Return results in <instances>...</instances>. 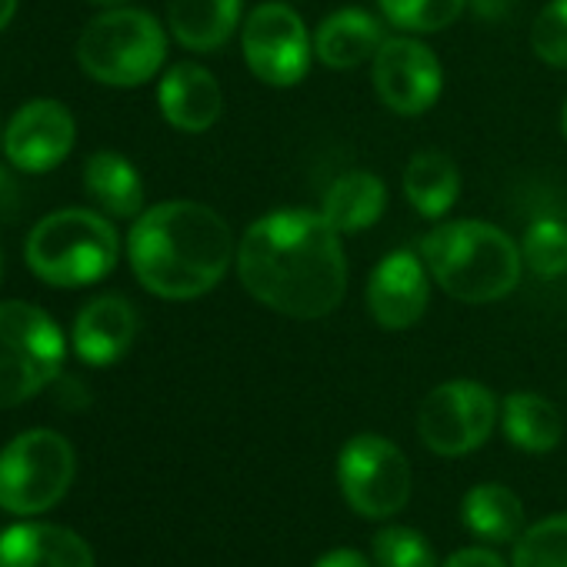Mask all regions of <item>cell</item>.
<instances>
[{"label":"cell","instance_id":"obj_1","mask_svg":"<svg viewBox=\"0 0 567 567\" xmlns=\"http://www.w3.org/2000/svg\"><path fill=\"white\" fill-rule=\"evenodd\" d=\"M237 277L257 305L284 318H328L348 291L341 234L321 210H270L237 244Z\"/></svg>","mask_w":567,"mask_h":567},{"label":"cell","instance_id":"obj_13","mask_svg":"<svg viewBox=\"0 0 567 567\" xmlns=\"http://www.w3.org/2000/svg\"><path fill=\"white\" fill-rule=\"evenodd\" d=\"M431 305L427 264L414 250L388 254L368 277V311L384 331L414 328Z\"/></svg>","mask_w":567,"mask_h":567},{"label":"cell","instance_id":"obj_25","mask_svg":"<svg viewBox=\"0 0 567 567\" xmlns=\"http://www.w3.org/2000/svg\"><path fill=\"white\" fill-rule=\"evenodd\" d=\"M388 24L408 34H437L451 28L467 0H378Z\"/></svg>","mask_w":567,"mask_h":567},{"label":"cell","instance_id":"obj_14","mask_svg":"<svg viewBox=\"0 0 567 567\" xmlns=\"http://www.w3.org/2000/svg\"><path fill=\"white\" fill-rule=\"evenodd\" d=\"M137 338V311L121 295H104L84 305V311L74 321V354L84 364L107 368L117 364Z\"/></svg>","mask_w":567,"mask_h":567},{"label":"cell","instance_id":"obj_12","mask_svg":"<svg viewBox=\"0 0 567 567\" xmlns=\"http://www.w3.org/2000/svg\"><path fill=\"white\" fill-rule=\"evenodd\" d=\"M78 124L74 114L61 101H31L24 104L8 131H4V154L24 174H48L68 161L74 151Z\"/></svg>","mask_w":567,"mask_h":567},{"label":"cell","instance_id":"obj_9","mask_svg":"<svg viewBox=\"0 0 567 567\" xmlns=\"http://www.w3.org/2000/svg\"><path fill=\"white\" fill-rule=\"evenodd\" d=\"M240 48L250 74L267 87L301 84L315 58V38L288 4H257L244 18Z\"/></svg>","mask_w":567,"mask_h":567},{"label":"cell","instance_id":"obj_23","mask_svg":"<svg viewBox=\"0 0 567 567\" xmlns=\"http://www.w3.org/2000/svg\"><path fill=\"white\" fill-rule=\"evenodd\" d=\"M461 517H464L471 534H477V537H484L491 544L514 540L524 530V504L504 484H477V487H471L464 504H461Z\"/></svg>","mask_w":567,"mask_h":567},{"label":"cell","instance_id":"obj_30","mask_svg":"<svg viewBox=\"0 0 567 567\" xmlns=\"http://www.w3.org/2000/svg\"><path fill=\"white\" fill-rule=\"evenodd\" d=\"M315 567H371L358 550H348V547H334L331 554H324Z\"/></svg>","mask_w":567,"mask_h":567},{"label":"cell","instance_id":"obj_33","mask_svg":"<svg viewBox=\"0 0 567 567\" xmlns=\"http://www.w3.org/2000/svg\"><path fill=\"white\" fill-rule=\"evenodd\" d=\"M560 131H564V137H567V101H564V111H560Z\"/></svg>","mask_w":567,"mask_h":567},{"label":"cell","instance_id":"obj_26","mask_svg":"<svg viewBox=\"0 0 567 567\" xmlns=\"http://www.w3.org/2000/svg\"><path fill=\"white\" fill-rule=\"evenodd\" d=\"M514 567H567V514L530 524L517 537Z\"/></svg>","mask_w":567,"mask_h":567},{"label":"cell","instance_id":"obj_18","mask_svg":"<svg viewBox=\"0 0 567 567\" xmlns=\"http://www.w3.org/2000/svg\"><path fill=\"white\" fill-rule=\"evenodd\" d=\"M240 24V0H171L167 28L181 48L207 54L230 41Z\"/></svg>","mask_w":567,"mask_h":567},{"label":"cell","instance_id":"obj_20","mask_svg":"<svg viewBox=\"0 0 567 567\" xmlns=\"http://www.w3.org/2000/svg\"><path fill=\"white\" fill-rule=\"evenodd\" d=\"M84 190L111 217L144 214V181L124 154L114 151L91 154L84 164Z\"/></svg>","mask_w":567,"mask_h":567},{"label":"cell","instance_id":"obj_6","mask_svg":"<svg viewBox=\"0 0 567 567\" xmlns=\"http://www.w3.org/2000/svg\"><path fill=\"white\" fill-rule=\"evenodd\" d=\"M64 354V331L44 308L0 305V411L38 398L61 374Z\"/></svg>","mask_w":567,"mask_h":567},{"label":"cell","instance_id":"obj_2","mask_svg":"<svg viewBox=\"0 0 567 567\" xmlns=\"http://www.w3.org/2000/svg\"><path fill=\"white\" fill-rule=\"evenodd\" d=\"M230 224L207 204L164 200L144 210L127 234V260L141 288L164 301H194L214 291L234 260Z\"/></svg>","mask_w":567,"mask_h":567},{"label":"cell","instance_id":"obj_34","mask_svg":"<svg viewBox=\"0 0 567 567\" xmlns=\"http://www.w3.org/2000/svg\"><path fill=\"white\" fill-rule=\"evenodd\" d=\"M0 274H4V254H0Z\"/></svg>","mask_w":567,"mask_h":567},{"label":"cell","instance_id":"obj_15","mask_svg":"<svg viewBox=\"0 0 567 567\" xmlns=\"http://www.w3.org/2000/svg\"><path fill=\"white\" fill-rule=\"evenodd\" d=\"M157 104L171 127L184 134H204L217 124L224 97L217 78L207 68L181 61L157 84Z\"/></svg>","mask_w":567,"mask_h":567},{"label":"cell","instance_id":"obj_21","mask_svg":"<svg viewBox=\"0 0 567 567\" xmlns=\"http://www.w3.org/2000/svg\"><path fill=\"white\" fill-rule=\"evenodd\" d=\"M501 427L504 437L527 454H547L564 437L560 411L534 391H514L501 401Z\"/></svg>","mask_w":567,"mask_h":567},{"label":"cell","instance_id":"obj_28","mask_svg":"<svg viewBox=\"0 0 567 567\" xmlns=\"http://www.w3.org/2000/svg\"><path fill=\"white\" fill-rule=\"evenodd\" d=\"M530 48L544 64L567 71V0H550L537 14L530 28Z\"/></svg>","mask_w":567,"mask_h":567},{"label":"cell","instance_id":"obj_11","mask_svg":"<svg viewBox=\"0 0 567 567\" xmlns=\"http://www.w3.org/2000/svg\"><path fill=\"white\" fill-rule=\"evenodd\" d=\"M371 78L384 107L401 117L431 111L444 87L437 54L414 38H384L378 58L371 61Z\"/></svg>","mask_w":567,"mask_h":567},{"label":"cell","instance_id":"obj_17","mask_svg":"<svg viewBox=\"0 0 567 567\" xmlns=\"http://www.w3.org/2000/svg\"><path fill=\"white\" fill-rule=\"evenodd\" d=\"M381 44H384V31L378 18L358 8L324 18L315 31V58L334 71H351L374 61Z\"/></svg>","mask_w":567,"mask_h":567},{"label":"cell","instance_id":"obj_10","mask_svg":"<svg viewBox=\"0 0 567 567\" xmlns=\"http://www.w3.org/2000/svg\"><path fill=\"white\" fill-rule=\"evenodd\" d=\"M501 421L497 398L477 381H447L434 388L417 414V434L424 447L441 457H461L477 451Z\"/></svg>","mask_w":567,"mask_h":567},{"label":"cell","instance_id":"obj_31","mask_svg":"<svg viewBox=\"0 0 567 567\" xmlns=\"http://www.w3.org/2000/svg\"><path fill=\"white\" fill-rule=\"evenodd\" d=\"M18 14V0H0V34L8 31V24L14 21Z\"/></svg>","mask_w":567,"mask_h":567},{"label":"cell","instance_id":"obj_3","mask_svg":"<svg viewBox=\"0 0 567 567\" xmlns=\"http://www.w3.org/2000/svg\"><path fill=\"white\" fill-rule=\"evenodd\" d=\"M421 257L441 291L464 305H494L507 298L524 270L520 247L494 224L451 220L421 240Z\"/></svg>","mask_w":567,"mask_h":567},{"label":"cell","instance_id":"obj_7","mask_svg":"<svg viewBox=\"0 0 567 567\" xmlns=\"http://www.w3.org/2000/svg\"><path fill=\"white\" fill-rule=\"evenodd\" d=\"M74 484V447L58 431L18 434L0 451V507L11 514H41L61 504Z\"/></svg>","mask_w":567,"mask_h":567},{"label":"cell","instance_id":"obj_24","mask_svg":"<svg viewBox=\"0 0 567 567\" xmlns=\"http://www.w3.org/2000/svg\"><path fill=\"white\" fill-rule=\"evenodd\" d=\"M520 257H524V267L544 280L564 277L567 274V224L554 217L534 220L520 240Z\"/></svg>","mask_w":567,"mask_h":567},{"label":"cell","instance_id":"obj_32","mask_svg":"<svg viewBox=\"0 0 567 567\" xmlns=\"http://www.w3.org/2000/svg\"><path fill=\"white\" fill-rule=\"evenodd\" d=\"M91 4H97V8H124L127 0H91Z\"/></svg>","mask_w":567,"mask_h":567},{"label":"cell","instance_id":"obj_27","mask_svg":"<svg viewBox=\"0 0 567 567\" xmlns=\"http://www.w3.org/2000/svg\"><path fill=\"white\" fill-rule=\"evenodd\" d=\"M378 567H437L434 547L427 544L424 534L411 527H381L371 540Z\"/></svg>","mask_w":567,"mask_h":567},{"label":"cell","instance_id":"obj_5","mask_svg":"<svg viewBox=\"0 0 567 567\" xmlns=\"http://www.w3.org/2000/svg\"><path fill=\"white\" fill-rule=\"evenodd\" d=\"M167 58V34L147 11L107 8L97 14L81 41L78 61L87 78L107 87H141L147 84Z\"/></svg>","mask_w":567,"mask_h":567},{"label":"cell","instance_id":"obj_4","mask_svg":"<svg viewBox=\"0 0 567 567\" xmlns=\"http://www.w3.org/2000/svg\"><path fill=\"white\" fill-rule=\"evenodd\" d=\"M24 257L31 274L51 288H87L117 267L121 237L97 210L64 207L34 224Z\"/></svg>","mask_w":567,"mask_h":567},{"label":"cell","instance_id":"obj_29","mask_svg":"<svg viewBox=\"0 0 567 567\" xmlns=\"http://www.w3.org/2000/svg\"><path fill=\"white\" fill-rule=\"evenodd\" d=\"M444 567H507L494 550L487 547H464V550H454Z\"/></svg>","mask_w":567,"mask_h":567},{"label":"cell","instance_id":"obj_22","mask_svg":"<svg viewBox=\"0 0 567 567\" xmlns=\"http://www.w3.org/2000/svg\"><path fill=\"white\" fill-rule=\"evenodd\" d=\"M404 194L421 217H444L461 194V171L444 151H417L404 167Z\"/></svg>","mask_w":567,"mask_h":567},{"label":"cell","instance_id":"obj_16","mask_svg":"<svg viewBox=\"0 0 567 567\" xmlns=\"http://www.w3.org/2000/svg\"><path fill=\"white\" fill-rule=\"evenodd\" d=\"M0 567H94V554L68 527L14 524L0 534Z\"/></svg>","mask_w":567,"mask_h":567},{"label":"cell","instance_id":"obj_19","mask_svg":"<svg viewBox=\"0 0 567 567\" xmlns=\"http://www.w3.org/2000/svg\"><path fill=\"white\" fill-rule=\"evenodd\" d=\"M384 207H388L384 181L371 171H348L328 187L321 214L338 234H354L378 224L384 217Z\"/></svg>","mask_w":567,"mask_h":567},{"label":"cell","instance_id":"obj_8","mask_svg":"<svg viewBox=\"0 0 567 567\" xmlns=\"http://www.w3.org/2000/svg\"><path fill=\"white\" fill-rule=\"evenodd\" d=\"M338 481L344 501L371 520L401 514L411 497V464L404 451L381 434H358L341 447Z\"/></svg>","mask_w":567,"mask_h":567}]
</instances>
